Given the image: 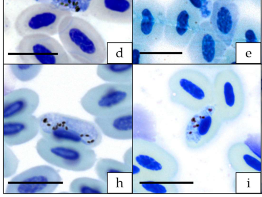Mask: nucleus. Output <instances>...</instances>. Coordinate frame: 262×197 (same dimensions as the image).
I'll return each instance as SVG.
<instances>
[{
  "label": "nucleus",
  "mask_w": 262,
  "mask_h": 197,
  "mask_svg": "<svg viewBox=\"0 0 262 197\" xmlns=\"http://www.w3.org/2000/svg\"><path fill=\"white\" fill-rule=\"evenodd\" d=\"M58 35L64 49L75 63L99 64L107 60L105 40L86 20L73 14L66 16L59 25Z\"/></svg>",
  "instance_id": "obj_1"
},
{
  "label": "nucleus",
  "mask_w": 262,
  "mask_h": 197,
  "mask_svg": "<svg viewBox=\"0 0 262 197\" xmlns=\"http://www.w3.org/2000/svg\"><path fill=\"white\" fill-rule=\"evenodd\" d=\"M94 122L103 135L113 139L157 140L155 120L139 104L127 105L106 116L95 117Z\"/></svg>",
  "instance_id": "obj_2"
},
{
  "label": "nucleus",
  "mask_w": 262,
  "mask_h": 197,
  "mask_svg": "<svg viewBox=\"0 0 262 197\" xmlns=\"http://www.w3.org/2000/svg\"><path fill=\"white\" fill-rule=\"evenodd\" d=\"M167 85L170 101L190 112L214 103L213 82L195 68L178 69L169 77Z\"/></svg>",
  "instance_id": "obj_3"
},
{
  "label": "nucleus",
  "mask_w": 262,
  "mask_h": 197,
  "mask_svg": "<svg viewBox=\"0 0 262 197\" xmlns=\"http://www.w3.org/2000/svg\"><path fill=\"white\" fill-rule=\"evenodd\" d=\"M41 136L52 141L81 144L94 148L102 141L97 124L69 115L49 112L38 117Z\"/></svg>",
  "instance_id": "obj_4"
},
{
  "label": "nucleus",
  "mask_w": 262,
  "mask_h": 197,
  "mask_svg": "<svg viewBox=\"0 0 262 197\" xmlns=\"http://www.w3.org/2000/svg\"><path fill=\"white\" fill-rule=\"evenodd\" d=\"M122 158L140 166L147 181L173 182L180 171L177 159L156 141L133 139Z\"/></svg>",
  "instance_id": "obj_5"
},
{
  "label": "nucleus",
  "mask_w": 262,
  "mask_h": 197,
  "mask_svg": "<svg viewBox=\"0 0 262 197\" xmlns=\"http://www.w3.org/2000/svg\"><path fill=\"white\" fill-rule=\"evenodd\" d=\"M35 149L48 163L67 170L82 172L91 169L97 161L93 148L85 145L48 140L41 137Z\"/></svg>",
  "instance_id": "obj_6"
},
{
  "label": "nucleus",
  "mask_w": 262,
  "mask_h": 197,
  "mask_svg": "<svg viewBox=\"0 0 262 197\" xmlns=\"http://www.w3.org/2000/svg\"><path fill=\"white\" fill-rule=\"evenodd\" d=\"M213 30L209 20H204L187 47L191 62L203 68H212L234 62L235 49H229Z\"/></svg>",
  "instance_id": "obj_7"
},
{
  "label": "nucleus",
  "mask_w": 262,
  "mask_h": 197,
  "mask_svg": "<svg viewBox=\"0 0 262 197\" xmlns=\"http://www.w3.org/2000/svg\"><path fill=\"white\" fill-rule=\"evenodd\" d=\"M204 20L188 0H174L166 9L164 38L174 48H186Z\"/></svg>",
  "instance_id": "obj_8"
},
{
  "label": "nucleus",
  "mask_w": 262,
  "mask_h": 197,
  "mask_svg": "<svg viewBox=\"0 0 262 197\" xmlns=\"http://www.w3.org/2000/svg\"><path fill=\"white\" fill-rule=\"evenodd\" d=\"M166 10L157 0L135 1L132 18V43L151 47L164 37Z\"/></svg>",
  "instance_id": "obj_9"
},
{
  "label": "nucleus",
  "mask_w": 262,
  "mask_h": 197,
  "mask_svg": "<svg viewBox=\"0 0 262 197\" xmlns=\"http://www.w3.org/2000/svg\"><path fill=\"white\" fill-rule=\"evenodd\" d=\"M214 104L224 122H232L243 113L246 94L239 75L232 69L217 72L212 81Z\"/></svg>",
  "instance_id": "obj_10"
},
{
  "label": "nucleus",
  "mask_w": 262,
  "mask_h": 197,
  "mask_svg": "<svg viewBox=\"0 0 262 197\" xmlns=\"http://www.w3.org/2000/svg\"><path fill=\"white\" fill-rule=\"evenodd\" d=\"M72 14L69 10L51 4L37 3L18 14L14 27L16 34L21 37L35 34L53 36L58 34L63 18Z\"/></svg>",
  "instance_id": "obj_11"
},
{
  "label": "nucleus",
  "mask_w": 262,
  "mask_h": 197,
  "mask_svg": "<svg viewBox=\"0 0 262 197\" xmlns=\"http://www.w3.org/2000/svg\"><path fill=\"white\" fill-rule=\"evenodd\" d=\"M133 83L106 82L89 90L80 103L90 115L103 117L120 107L133 104Z\"/></svg>",
  "instance_id": "obj_12"
},
{
  "label": "nucleus",
  "mask_w": 262,
  "mask_h": 197,
  "mask_svg": "<svg viewBox=\"0 0 262 197\" xmlns=\"http://www.w3.org/2000/svg\"><path fill=\"white\" fill-rule=\"evenodd\" d=\"M15 51L22 63L40 64L74 63L62 44L51 36L43 34L22 37Z\"/></svg>",
  "instance_id": "obj_13"
},
{
  "label": "nucleus",
  "mask_w": 262,
  "mask_h": 197,
  "mask_svg": "<svg viewBox=\"0 0 262 197\" xmlns=\"http://www.w3.org/2000/svg\"><path fill=\"white\" fill-rule=\"evenodd\" d=\"M62 179L53 167L46 165L31 167L17 174L8 182L6 194H45L53 192Z\"/></svg>",
  "instance_id": "obj_14"
},
{
  "label": "nucleus",
  "mask_w": 262,
  "mask_h": 197,
  "mask_svg": "<svg viewBox=\"0 0 262 197\" xmlns=\"http://www.w3.org/2000/svg\"><path fill=\"white\" fill-rule=\"evenodd\" d=\"M224 121L215 105H208L194 113L184 131L186 146L198 150L211 142L220 132Z\"/></svg>",
  "instance_id": "obj_15"
},
{
  "label": "nucleus",
  "mask_w": 262,
  "mask_h": 197,
  "mask_svg": "<svg viewBox=\"0 0 262 197\" xmlns=\"http://www.w3.org/2000/svg\"><path fill=\"white\" fill-rule=\"evenodd\" d=\"M209 23L217 36L231 47L234 31L240 18L238 6L234 2L217 1L213 2Z\"/></svg>",
  "instance_id": "obj_16"
},
{
  "label": "nucleus",
  "mask_w": 262,
  "mask_h": 197,
  "mask_svg": "<svg viewBox=\"0 0 262 197\" xmlns=\"http://www.w3.org/2000/svg\"><path fill=\"white\" fill-rule=\"evenodd\" d=\"M135 0H92L89 14L98 20L132 24Z\"/></svg>",
  "instance_id": "obj_17"
},
{
  "label": "nucleus",
  "mask_w": 262,
  "mask_h": 197,
  "mask_svg": "<svg viewBox=\"0 0 262 197\" xmlns=\"http://www.w3.org/2000/svg\"><path fill=\"white\" fill-rule=\"evenodd\" d=\"M3 143L9 146L26 143L40 131L38 118L33 115L3 120Z\"/></svg>",
  "instance_id": "obj_18"
},
{
  "label": "nucleus",
  "mask_w": 262,
  "mask_h": 197,
  "mask_svg": "<svg viewBox=\"0 0 262 197\" xmlns=\"http://www.w3.org/2000/svg\"><path fill=\"white\" fill-rule=\"evenodd\" d=\"M39 102L38 94L31 89L13 90L4 96L3 120L33 115Z\"/></svg>",
  "instance_id": "obj_19"
},
{
  "label": "nucleus",
  "mask_w": 262,
  "mask_h": 197,
  "mask_svg": "<svg viewBox=\"0 0 262 197\" xmlns=\"http://www.w3.org/2000/svg\"><path fill=\"white\" fill-rule=\"evenodd\" d=\"M227 159L231 169L236 173L261 172L260 158L243 142H236L229 146Z\"/></svg>",
  "instance_id": "obj_20"
},
{
  "label": "nucleus",
  "mask_w": 262,
  "mask_h": 197,
  "mask_svg": "<svg viewBox=\"0 0 262 197\" xmlns=\"http://www.w3.org/2000/svg\"><path fill=\"white\" fill-rule=\"evenodd\" d=\"M262 40L261 21L249 16L240 17L235 28L231 47L239 43H259Z\"/></svg>",
  "instance_id": "obj_21"
},
{
  "label": "nucleus",
  "mask_w": 262,
  "mask_h": 197,
  "mask_svg": "<svg viewBox=\"0 0 262 197\" xmlns=\"http://www.w3.org/2000/svg\"><path fill=\"white\" fill-rule=\"evenodd\" d=\"M96 74L100 79L106 82L133 83V64H99L97 66Z\"/></svg>",
  "instance_id": "obj_22"
},
{
  "label": "nucleus",
  "mask_w": 262,
  "mask_h": 197,
  "mask_svg": "<svg viewBox=\"0 0 262 197\" xmlns=\"http://www.w3.org/2000/svg\"><path fill=\"white\" fill-rule=\"evenodd\" d=\"M132 192L134 194H176L179 186L172 182L132 181Z\"/></svg>",
  "instance_id": "obj_23"
},
{
  "label": "nucleus",
  "mask_w": 262,
  "mask_h": 197,
  "mask_svg": "<svg viewBox=\"0 0 262 197\" xmlns=\"http://www.w3.org/2000/svg\"><path fill=\"white\" fill-rule=\"evenodd\" d=\"M69 191L78 194H105L108 192V185L100 179L80 177L71 182Z\"/></svg>",
  "instance_id": "obj_24"
},
{
  "label": "nucleus",
  "mask_w": 262,
  "mask_h": 197,
  "mask_svg": "<svg viewBox=\"0 0 262 197\" xmlns=\"http://www.w3.org/2000/svg\"><path fill=\"white\" fill-rule=\"evenodd\" d=\"M99 179L107 183L109 173H129L126 165L123 162L111 158H100L95 167Z\"/></svg>",
  "instance_id": "obj_25"
},
{
  "label": "nucleus",
  "mask_w": 262,
  "mask_h": 197,
  "mask_svg": "<svg viewBox=\"0 0 262 197\" xmlns=\"http://www.w3.org/2000/svg\"><path fill=\"white\" fill-rule=\"evenodd\" d=\"M9 69L13 76L21 82H28L35 79L40 73L42 64L33 63H12Z\"/></svg>",
  "instance_id": "obj_26"
},
{
  "label": "nucleus",
  "mask_w": 262,
  "mask_h": 197,
  "mask_svg": "<svg viewBox=\"0 0 262 197\" xmlns=\"http://www.w3.org/2000/svg\"><path fill=\"white\" fill-rule=\"evenodd\" d=\"M36 3L50 4L67 10L72 13L89 14V9L92 0H33Z\"/></svg>",
  "instance_id": "obj_27"
},
{
  "label": "nucleus",
  "mask_w": 262,
  "mask_h": 197,
  "mask_svg": "<svg viewBox=\"0 0 262 197\" xmlns=\"http://www.w3.org/2000/svg\"><path fill=\"white\" fill-rule=\"evenodd\" d=\"M151 47L137 43L132 44V63L133 64H147L155 62Z\"/></svg>",
  "instance_id": "obj_28"
},
{
  "label": "nucleus",
  "mask_w": 262,
  "mask_h": 197,
  "mask_svg": "<svg viewBox=\"0 0 262 197\" xmlns=\"http://www.w3.org/2000/svg\"><path fill=\"white\" fill-rule=\"evenodd\" d=\"M19 160L9 146L3 144V177L13 176L18 167Z\"/></svg>",
  "instance_id": "obj_29"
},
{
  "label": "nucleus",
  "mask_w": 262,
  "mask_h": 197,
  "mask_svg": "<svg viewBox=\"0 0 262 197\" xmlns=\"http://www.w3.org/2000/svg\"><path fill=\"white\" fill-rule=\"evenodd\" d=\"M201 13L204 20L209 18L212 8L211 0H188Z\"/></svg>",
  "instance_id": "obj_30"
},
{
  "label": "nucleus",
  "mask_w": 262,
  "mask_h": 197,
  "mask_svg": "<svg viewBox=\"0 0 262 197\" xmlns=\"http://www.w3.org/2000/svg\"><path fill=\"white\" fill-rule=\"evenodd\" d=\"M252 3L256 7H260L261 5V0H250Z\"/></svg>",
  "instance_id": "obj_31"
},
{
  "label": "nucleus",
  "mask_w": 262,
  "mask_h": 197,
  "mask_svg": "<svg viewBox=\"0 0 262 197\" xmlns=\"http://www.w3.org/2000/svg\"><path fill=\"white\" fill-rule=\"evenodd\" d=\"M212 2H215V1H229V2H234V3H237V2H243L245 0H211Z\"/></svg>",
  "instance_id": "obj_32"
},
{
  "label": "nucleus",
  "mask_w": 262,
  "mask_h": 197,
  "mask_svg": "<svg viewBox=\"0 0 262 197\" xmlns=\"http://www.w3.org/2000/svg\"><path fill=\"white\" fill-rule=\"evenodd\" d=\"M260 95L262 97V70L260 73Z\"/></svg>",
  "instance_id": "obj_33"
},
{
  "label": "nucleus",
  "mask_w": 262,
  "mask_h": 197,
  "mask_svg": "<svg viewBox=\"0 0 262 197\" xmlns=\"http://www.w3.org/2000/svg\"><path fill=\"white\" fill-rule=\"evenodd\" d=\"M261 62L262 63V47L261 49Z\"/></svg>",
  "instance_id": "obj_34"
},
{
  "label": "nucleus",
  "mask_w": 262,
  "mask_h": 197,
  "mask_svg": "<svg viewBox=\"0 0 262 197\" xmlns=\"http://www.w3.org/2000/svg\"><path fill=\"white\" fill-rule=\"evenodd\" d=\"M260 192L262 193V183H261L260 185Z\"/></svg>",
  "instance_id": "obj_35"
},
{
  "label": "nucleus",
  "mask_w": 262,
  "mask_h": 197,
  "mask_svg": "<svg viewBox=\"0 0 262 197\" xmlns=\"http://www.w3.org/2000/svg\"><path fill=\"white\" fill-rule=\"evenodd\" d=\"M261 36H262V18L261 20Z\"/></svg>",
  "instance_id": "obj_36"
}]
</instances>
